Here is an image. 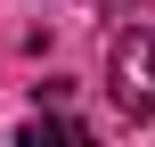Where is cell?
Returning <instances> with one entry per match:
<instances>
[{
    "mask_svg": "<svg viewBox=\"0 0 155 147\" xmlns=\"http://www.w3.org/2000/svg\"><path fill=\"white\" fill-rule=\"evenodd\" d=\"M106 65H114V90H123V106L155 115V16H139V25H123V33H114Z\"/></svg>",
    "mask_w": 155,
    "mask_h": 147,
    "instance_id": "obj_1",
    "label": "cell"
},
{
    "mask_svg": "<svg viewBox=\"0 0 155 147\" xmlns=\"http://www.w3.org/2000/svg\"><path fill=\"white\" fill-rule=\"evenodd\" d=\"M25 139L41 147V139H90V131H82V123H41V115H33V123H25Z\"/></svg>",
    "mask_w": 155,
    "mask_h": 147,
    "instance_id": "obj_2",
    "label": "cell"
}]
</instances>
